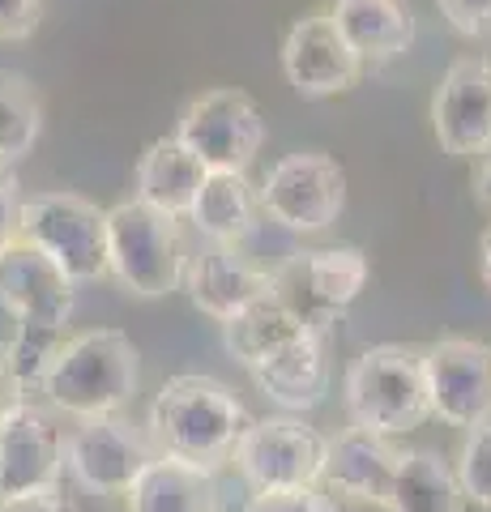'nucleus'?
<instances>
[{
    "label": "nucleus",
    "instance_id": "obj_1",
    "mask_svg": "<svg viewBox=\"0 0 491 512\" xmlns=\"http://www.w3.org/2000/svg\"><path fill=\"white\" fill-rule=\"evenodd\" d=\"M248 427L244 402L214 376H171L150 406V440L158 453L218 470Z\"/></svg>",
    "mask_w": 491,
    "mask_h": 512
},
{
    "label": "nucleus",
    "instance_id": "obj_2",
    "mask_svg": "<svg viewBox=\"0 0 491 512\" xmlns=\"http://www.w3.org/2000/svg\"><path fill=\"white\" fill-rule=\"evenodd\" d=\"M137 384V346L120 329H90L60 346L52 372L43 380V393L73 419H99V414H120L129 406L137 397Z\"/></svg>",
    "mask_w": 491,
    "mask_h": 512
},
{
    "label": "nucleus",
    "instance_id": "obj_3",
    "mask_svg": "<svg viewBox=\"0 0 491 512\" xmlns=\"http://www.w3.org/2000/svg\"><path fill=\"white\" fill-rule=\"evenodd\" d=\"M342 402L351 414V427L376 431V436H402V431L432 419L427 402V372L423 350L415 346H372L351 363L342 384Z\"/></svg>",
    "mask_w": 491,
    "mask_h": 512
},
{
    "label": "nucleus",
    "instance_id": "obj_4",
    "mask_svg": "<svg viewBox=\"0 0 491 512\" xmlns=\"http://www.w3.org/2000/svg\"><path fill=\"white\" fill-rule=\"evenodd\" d=\"M184 265L188 248L171 214H158L137 197L107 210V274H116L129 295H171L184 282Z\"/></svg>",
    "mask_w": 491,
    "mask_h": 512
},
{
    "label": "nucleus",
    "instance_id": "obj_5",
    "mask_svg": "<svg viewBox=\"0 0 491 512\" xmlns=\"http://www.w3.org/2000/svg\"><path fill=\"white\" fill-rule=\"evenodd\" d=\"M18 235L43 248L77 282L107 274V210L77 192H35L22 201Z\"/></svg>",
    "mask_w": 491,
    "mask_h": 512
},
{
    "label": "nucleus",
    "instance_id": "obj_6",
    "mask_svg": "<svg viewBox=\"0 0 491 512\" xmlns=\"http://www.w3.org/2000/svg\"><path fill=\"white\" fill-rule=\"evenodd\" d=\"M231 461L252 491L316 487L325 466V436L295 414H269L240 431Z\"/></svg>",
    "mask_w": 491,
    "mask_h": 512
},
{
    "label": "nucleus",
    "instance_id": "obj_7",
    "mask_svg": "<svg viewBox=\"0 0 491 512\" xmlns=\"http://www.w3.org/2000/svg\"><path fill=\"white\" fill-rule=\"evenodd\" d=\"M176 141L201 158L205 171H244L265 141V120L244 90L218 86L184 107Z\"/></svg>",
    "mask_w": 491,
    "mask_h": 512
},
{
    "label": "nucleus",
    "instance_id": "obj_8",
    "mask_svg": "<svg viewBox=\"0 0 491 512\" xmlns=\"http://www.w3.org/2000/svg\"><path fill=\"white\" fill-rule=\"evenodd\" d=\"M346 205V175L329 154H287L261 184V210L291 235L334 227Z\"/></svg>",
    "mask_w": 491,
    "mask_h": 512
},
{
    "label": "nucleus",
    "instance_id": "obj_9",
    "mask_svg": "<svg viewBox=\"0 0 491 512\" xmlns=\"http://www.w3.org/2000/svg\"><path fill=\"white\" fill-rule=\"evenodd\" d=\"M363 282H368V256L359 248H321L295 252L274 274V291L308 329L329 333V325L359 299Z\"/></svg>",
    "mask_w": 491,
    "mask_h": 512
},
{
    "label": "nucleus",
    "instance_id": "obj_10",
    "mask_svg": "<svg viewBox=\"0 0 491 512\" xmlns=\"http://www.w3.org/2000/svg\"><path fill=\"white\" fill-rule=\"evenodd\" d=\"M154 457L158 444L137 423L120 419V414L82 419L65 440V461L77 474V483L99 495H129V487Z\"/></svg>",
    "mask_w": 491,
    "mask_h": 512
},
{
    "label": "nucleus",
    "instance_id": "obj_11",
    "mask_svg": "<svg viewBox=\"0 0 491 512\" xmlns=\"http://www.w3.org/2000/svg\"><path fill=\"white\" fill-rule=\"evenodd\" d=\"M427 402L449 427H479L491 419V346L474 338H440L423 350Z\"/></svg>",
    "mask_w": 491,
    "mask_h": 512
},
{
    "label": "nucleus",
    "instance_id": "obj_12",
    "mask_svg": "<svg viewBox=\"0 0 491 512\" xmlns=\"http://www.w3.org/2000/svg\"><path fill=\"white\" fill-rule=\"evenodd\" d=\"M0 308L18 325L65 329L73 316V278L30 239L0 248Z\"/></svg>",
    "mask_w": 491,
    "mask_h": 512
},
{
    "label": "nucleus",
    "instance_id": "obj_13",
    "mask_svg": "<svg viewBox=\"0 0 491 512\" xmlns=\"http://www.w3.org/2000/svg\"><path fill=\"white\" fill-rule=\"evenodd\" d=\"M432 128L440 150L453 158L491 154V64L453 60L432 94Z\"/></svg>",
    "mask_w": 491,
    "mask_h": 512
},
{
    "label": "nucleus",
    "instance_id": "obj_14",
    "mask_svg": "<svg viewBox=\"0 0 491 512\" xmlns=\"http://www.w3.org/2000/svg\"><path fill=\"white\" fill-rule=\"evenodd\" d=\"M282 69H287V82L304 99H329V94H342L359 82L363 60L351 52V43L342 39V30L329 13H308L287 30Z\"/></svg>",
    "mask_w": 491,
    "mask_h": 512
},
{
    "label": "nucleus",
    "instance_id": "obj_15",
    "mask_svg": "<svg viewBox=\"0 0 491 512\" xmlns=\"http://www.w3.org/2000/svg\"><path fill=\"white\" fill-rule=\"evenodd\" d=\"M60 470H65V440L56 423L35 402L9 410L0 423V500L56 487Z\"/></svg>",
    "mask_w": 491,
    "mask_h": 512
},
{
    "label": "nucleus",
    "instance_id": "obj_16",
    "mask_svg": "<svg viewBox=\"0 0 491 512\" xmlns=\"http://www.w3.org/2000/svg\"><path fill=\"white\" fill-rule=\"evenodd\" d=\"M402 453L406 448H398L389 436H376V431H363V427H346L334 440H325L321 483L329 495L385 508L389 487H393L398 466H402Z\"/></svg>",
    "mask_w": 491,
    "mask_h": 512
},
{
    "label": "nucleus",
    "instance_id": "obj_17",
    "mask_svg": "<svg viewBox=\"0 0 491 512\" xmlns=\"http://www.w3.org/2000/svg\"><path fill=\"white\" fill-rule=\"evenodd\" d=\"M184 286H188V299H193L205 316L231 320L240 308H248L252 299L274 291V278H269L265 269L252 265L240 248L210 244V248H201L197 256H188Z\"/></svg>",
    "mask_w": 491,
    "mask_h": 512
},
{
    "label": "nucleus",
    "instance_id": "obj_18",
    "mask_svg": "<svg viewBox=\"0 0 491 512\" xmlns=\"http://www.w3.org/2000/svg\"><path fill=\"white\" fill-rule=\"evenodd\" d=\"M329 333H304L291 346L274 350L269 359L252 367L257 389L278 402L282 410H312L325 402L329 393V350H325Z\"/></svg>",
    "mask_w": 491,
    "mask_h": 512
},
{
    "label": "nucleus",
    "instance_id": "obj_19",
    "mask_svg": "<svg viewBox=\"0 0 491 512\" xmlns=\"http://www.w3.org/2000/svg\"><path fill=\"white\" fill-rule=\"evenodd\" d=\"M329 18L338 22L351 52L372 64L402 56L415 43V13L406 0H338Z\"/></svg>",
    "mask_w": 491,
    "mask_h": 512
},
{
    "label": "nucleus",
    "instance_id": "obj_20",
    "mask_svg": "<svg viewBox=\"0 0 491 512\" xmlns=\"http://www.w3.org/2000/svg\"><path fill=\"white\" fill-rule=\"evenodd\" d=\"M129 512H218L214 470L158 453L129 487Z\"/></svg>",
    "mask_w": 491,
    "mask_h": 512
},
{
    "label": "nucleus",
    "instance_id": "obj_21",
    "mask_svg": "<svg viewBox=\"0 0 491 512\" xmlns=\"http://www.w3.org/2000/svg\"><path fill=\"white\" fill-rule=\"evenodd\" d=\"M201 184H205L201 158L188 154L176 137H158L137 158V201H146L158 214H171V218L188 214Z\"/></svg>",
    "mask_w": 491,
    "mask_h": 512
},
{
    "label": "nucleus",
    "instance_id": "obj_22",
    "mask_svg": "<svg viewBox=\"0 0 491 512\" xmlns=\"http://www.w3.org/2000/svg\"><path fill=\"white\" fill-rule=\"evenodd\" d=\"M304 333H316V329H308L278 291H265L261 299H252L248 308L235 312L231 320H223V342L235 355V363H244L248 372L261 359L274 355V350L291 346L295 338H304Z\"/></svg>",
    "mask_w": 491,
    "mask_h": 512
},
{
    "label": "nucleus",
    "instance_id": "obj_23",
    "mask_svg": "<svg viewBox=\"0 0 491 512\" xmlns=\"http://www.w3.org/2000/svg\"><path fill=\"white\" fill-rule=\"evenodd\" d=\"M188 218L210 244H240V239L257 227L261 218V197H252L244 171H205V184L197 192Z\"/></svg>",
    "mask_w": 491,
    "mask_h": 512
},
{
    "label": "nucleus",
    "instance_id": "obj_24",
    "mask_svg": "<svg viewBox=\"0 0 491 512\" xmlns=\"http://www.w3.org/2000/svg\"><path fill=\"white\" fill-rule=\"evenodd\" d=\"M385 512H466V495L445 457L427 453V448H410V453H402Z\"/></svg>",
    "mask_w": 491,
    "mask_h": 512
},
{
    "label": "nucleus",
    "instance_id": "obj_25",
    "mask_svg": "<svg viewBox=\"0 0 491 512\" xmlns=\"http://www.w3.org/2000/svg\"><path fill=\"white\" fill-rule=\"evenodd\" d=\"M43 133V99L30 77L0 69V163L30 154Z\"/></svg>",
    "mask_w": 491,
    "mask_h": 512
},
{
    "label": "nucleus",
    "instance_id": "obj_26",
    "mask_svg": "<svg viewBox=\"0 0 491 512\" xmlns=\"http://www.w3.org/2000/svg\"><path fill=\"white\" fill-rule=\"evenodd\" d=\"M65 342H69L65 329H43V325H18V338L5 342L9 372H13V380H18L26 402H30V393H43V380H47V372H52V363H56Z\"/></svg>",
    "mask_w": 491,
    "mask_h": 512
},
{
    "label": "nucleus",
    "instance_id": "obj_27",
    "mask_svg": "<svg viewBox=\"0 0 491 512\" xmlns=\"http://www.w3.org/2000/svg\"><path fill=\"white\" fill-rule=\"evenodd\" d=\"M453 474H457V487H462L466 500H474L479 508L491 512V419L470 427Z\"/></svg>",
    "mask_w": 491,
    "mask_h": 512
},
{
    "label": "nucleus",
    "instance_id": "obj_28",
    "mask_svg": "<svg viewBox=\"0 0 491 512\" xmlns=\"http://www.w3.org/2000/svg\"><path fill=\"white\" fill-rule=\"evenodd\" d=\"M244 512H342L334 495L316 487H291V491H252Z\"/></svg>",
    "mask_w": 491,
    "mask_h": 512
},
{
    "label": "nucleus",
    "instance_id": "obj_29",
    "mask_svg": "<svg viewBox=\"0 0 491 512\" xmlns=\"http://www.w3.org/2000/svg\"><path fill=\"white\" fill-rule=\"evenodd\" d=\"M457 35H491V0H436Z\"/></svg>",
    "mask_w": 491,
    "mask_h": 512
},
{
    "label": "nucleus",
    "instance_id": "obj_30",
    "mask_svg": "<svg viewBox=\"0 0 491 512\" xmlns=\"http://www.w3.org/2000/svg\"><path fill=\"white\" fill-rule=\"evenodd\" d=\"M43 18V0H0V39L22 43L39 30Z\"/></svg>",
    "mask_w": 491,
    "mask_h": 512
},
{
    "label": "nucleus",
    "instance_id": "obj_31",
    "mask_svg": "<svg viewBox=\"0 0 491 512\" xmlns=\"http://www.w3.org/2000/svg\"><path fill=\"white\" fill-rule=\"evenodd\" d=\"M0 512H77V504L56 483V487H39L26 495H9V500H0Z\"/></svg>",
    "mask_w": 491,
    "mask_h": 512
},
{
    "label": "nucleus",
    "instance_id": "obj_32",
    "mask_svg": "<svg viewBox=\"0 0 491 512\" xmlns=\"http://www.w3.org/2000/svg\"><path fill=\"white\" fill-rule=\"evenodd\" d=\"M18 218H22V192L9 171H0V248L18 239Z\"/></svg>",
    "mask_w": 491,
    "mask_h": 512
},
{
    "label": "nucleus",
    "instance_id": "obj_33",
    "mask_svg": "<svg viewBox=\"0 0 491 512\" xmlns=\"http://www.w3.org/2000/svg\"><path fill=\"white\" fill-rule=\"evenodd\" d=\"M22 402L26 397H22L18 380H13V372H9V350H5V342H0V423H5V414L18 410Z\"/></svg>",
    "mask_w": 491,
    "mask_h": 512
},
{
    "label": "nucleus",
    "instance_id": "obj_34",
    "mask_svg": "<svg viewBox=\"0 0 491 512\" xmlns=\"http://www.w3.org/2000/svg\"><path fill=\"white\" fill-rule=\"evenodd\" d=\"M474 197H479L487 210H491V154L483 158V167H479V175H474Z\"/></svg>",
    "mask_w": 491,
    "mask_h": 512
},
{
    "label": "nucleus",
    "instance_id": "obj_35",
    "mask_svg": "<svg viewBox=\"0 0 491 512\" xmlns=\"http://www.w3.org/2000/svg\"><path fill=\"white\" fill-rule=\"evenodd\" d=\"M479 269H483V282L491 286V227H487L483 239H479Z\"/></svg>",
    "mask_w": 491,
    "mask_h": 512
}]
</instances>
